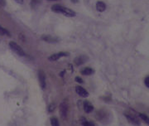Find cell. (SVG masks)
I'll return each instance as SVG.
<instances>
[{
  "mask_svg": "<svg viewBox=\"0 0 149 126\" xmlns=\"http://www.w3.org/2000/svg\"><path fill=\"white\" fill-rule=\"evenodd\" d=\"M51 10L55 13H57V14H61L66 16V17H69V18H72V17H75L76 14L75 11H73L72 9H70L68 7H63L61 5H53L51 7Z\"/></svg>",
  "mask_w": 149,
  "mask_h": 126,
  "instance_id": "cell-1",
  "label": "cell"
},
{
  "mask_svg": "<svg viewBox=\"0 0 149 126\" xmlns=\"http://www.w3.org/2000/svg\"><path fill=\"white\" fill-rule=\"evenodd\" d=\"M59 110H60V114L62 119H66L67 114H68V110H69V105L67 100H63L61 105L59 106Z\"/></svg>",
  "mask_w": 149,
  "mask_h": 126,
  "instance_id": "cell-2",
  "label": "cell"
},
{
  "mask_svg": "<svg viewBox=\"0 0 149 126\" xmlns=\"http://www.w3.org/2000/svg\"><path fill=\"white\" fill-rule=\"evenodd\" d=\"M9 47H10V48L12 49V51H13L17 55L21 56H25V52H24V51H23L21 47H20L19 45H18L16 42H9Z\"/></svg>",
  "mask_w": 149,
  "mask_h": 126,
  "instance_id": "cell-3",
  "label": "cell"
},
{
  "mask_svg": "<svg viewBox=\"0 0 149 126\" xmlns=\"http://www.w3.org/2000/svg\"><path fill=\"white\" fill-rule=\"evenodd\" d=\"M126 118L128 119V121L129 123H131L132 125H133L135 126H140L141 125V122L140 119H138L136 115L133 114H125Z\"/></svg>",
  "mask_w": 149,
  "mask_h": 126,
  "instance_id": "cell-4",
  "label": "cell"
},
{
  "mask_svg": "<svg viewBox=\"0 0 149 126\" xmlns=\"http://www.w3.org/2000/svg\"><path fill=\"white\" fill-rule=\"evenodd\" d=\"M38 80H39L40 86L42 87V89H45L46 88V75L43 70H40L38 71Z\"/></svg>",
  "mask_w": 149,
  "mask_h": 126,
  "instance_id": "cell-5",
  "label": "cell"
},
{
  "mask_svg": "<svg viewBox=\"0 0 149 126\" xmlns=\"http://www.w3.org/2000/svg\"><path fill=\"white\" fill-rule=\"evenodd\" d=\"M69 54L67 52H64V51H61V52H58V53H55L53 55H51V56H49V60L51 62H55V61H57L59 60L61 57H63V56H68Z\"/></svg>",
  "mask_w": 149,
  "mask_h": 126,
  "instance_id": "cell-6",
  "label": "cell"
},
{
  "mask_svg": "<svg viewBox=\"0 0 149 126\" xmlns=\"http://www.w3.org/2000/svg\"><path fill=\"white\" fill-rule=\"evenodd\" d=\"M76 93L78 94L79 96H80L81 97L86 98V97L89 96V93H88V91H86L85 88H83L82 86H80V85L76 86Z\"/></svg>",
  "mask_w": 149,
  "mask_h": 126,
  "instance_id": "cell-7",
  "label": "cell"
},
{
  "mask_svg": "<svg viewBox=\"0 0 149 126\" xmlns=\"http://www.w3.org/2000/svg\"><path fill=\"white\" fill-rule=\"evenodd\" d=\"M94 110V106L92 105L91 103H90L89 101H85L84 103V110L85 113L89 114V113L92 112Z\"/></svg>",
  "mask_w": 149,
  "mask_h": 126,
  "instance_id": "cell-8",
  "label": "cell"
},
{
  "mask_svg": "<svg viewBox=\"0 0 149 126\" xmlns=\"http://www.w3.org/2000/svg\"><path fill=\"white\" fill-rule=\"evenodd\" d=\"M74 62H75V64H76V66L83 65V64L86 62V60H85V56H78V57H76L75 60H74Z\"/></svg>",
  "mask_w": 149,
  "mask_h": 126,
  "instance_id": "cell-9",
  "label": "cell"
},
{
  "mask_svg": "<svg viewBox=\"0 0 149 126\" xmlns=\"http://www.w3.org/2000/svg\"><path fill=\"white\" fill-rule=\"evenodd\" d=\"M96 9H97L99 12H104V11L106 9V4H105L104 2L99 1V2H97V3H96Z\"/></svg>",
  "mask_w": 149,
  "mask_h": 126,
  "instance_id": "cell-10",
  "label": "cell"
},
{
  "mask_svg": "<svg viewBox=\"0 0 149 126\" xmlns=\"http://www.w3.org/2000/svg\"><path fill=\"white\" fill-rule=\"evenodd\" d=\"M42 38L43 41H45V42H58V40H57V38L56 37H51V36H42Z\"/></svg>",
  "mask_w": 149,
  "mask_h": 126,
  "instance_id": "cell-11",
  "label": "cell"
},
{
  "mask_svg": "<svg viewBox=\"0 0 149 126\" xmlns=\"http://www.w3.org/2000/svg\"><path fill=\"white\" fill-rule=\"evenodd\" d=\"M80 72H81L82 75H85V76H90V75L93 74L94 70L91 69V68H90V67H85V68H84L83 70H81Z\"/></svg>",
  "mask_w": 149,
  "mask_h": 126,
  "instance_id": "cell-12",
  "label": "cell"
},
{
  "mask_svg": "<svg viewBox=\"0 0 149 126\" xmlns=\"http://www.w3.org/2000/svg\"><path fill=\"white\" fill-rule=\"evenodd\" d=\"M138 116H139V118L141 119H142L147 125H149V117L148 116H147L146 114H138Z\"/></svg>",
  "mask_w": 149,
  "mask_h": 126,
  "instance_id": "cell-13",
  "label": "cell"
},
{
  "mask_svg": "<svg viewBox=\"0 0 149 126\" xmlns=\"http://www.w3.org/2000/svg\"><path fill=\"white\" fill-rule=\"evenodd\" d=\"M51 126H60V123H59L58 119L56 117L51 118Z\"/></svg>",
  "mask_w": 149,
  "mask_h": 126,
  "instance_id": "cell-14",
  "label": "cell"
},
{
  "mask_svg": "<svg viewBox=\"0 0 149 126\" xmlns=\"http://www.w3.org/2000/svg\"><path fill=\"white\" fill-rule=\"evenodd\" d=\"M0 35L10 36V33H9V32L7 31V29H5L3 27H2V26L0 25Z\"/></svg>",
  "mask_w": 149,
  "mask_h": 126,
  "instance_id": "cell-15",
  "label": "cell"
},
{
  "mask_svg": "<svg viewBox=\"0 0 149 126\" xmlns=\"http://www.w3.org/2000/svg\"><path fill=\"white\" fill-rule=\"evenodd\" d=\"M82 125L83 126H94V123L87 121L86 119H82Z\"/></svg>",
  "mask_w": 149,
  "mask_h": 126,
  "instance_id": "cell-16",
  "label": "cell"
},
{
  "mask_svg": "<svg viewBox=\"0 0 149 126\" xmlns=\"http://www.w3.org/2000/svg\"><path fill=\"white\" fill-rule=\"evenodd\" d=\"M56 108H57L56 105H55L54 103H51V104L49 105V107H48V110H49V112H53V111L55 110Z\"/></svg>",
  "mask_w": 149,
  "mask_h": 126,
  "instance_id": "cell-17",
  "label": "cell"
},
{
  "mask_svg": "<svg viewBox=\"0 0 149 126\" xmlns=\"http://www.w3.org/2000/svg\"><path fill=\"white\" fill-rule=\"evenodd\" d=\"M144 83L146 85V86L149 88V77H147L144 79Z\"/></svg>",
  "mask_w": 149,
  "mask_h": 126,
  "instance_id": "cell-18",
  "label": "cell"
},
{
  "mask_svg": "<svg viewBox=\"0 0 149 126\" xmlns=\"http://www.w3.org/2000/svg\"><path fill=\"white\" fill-rule=\"evenodd\" d=\"M76 82H79V83H83V81H82V79H81L80 77H76Z\"/></svg>",
  "mask_w": 149,
  "mask_h": 126,
  "instance_id": "cell-19",
  "label": "cell"
},
{
  "mask_svg": "<svg viewBox=\"0 0 149 126\" xmlns=\"http://www.w3.org/2000/svg\"><path fill=\"white\" fill-rule=\"evenodd\" d=\"M0 5L2 7H4L6 5V0H0Z\"/></svg>",
  "mask_w": 149,
  "mask_h": 126,
  "instance_id": "cell-20",
  "label": "cell"
},
{
  "mask_svg": "<svg viewBox=\"0 0 149 126\" xmlns=\"http://www.w3.org/2000/svg\"><path fill=\"white\" fill-rule=\"evenodd\" d=\"M18 3H20V4H22V3H23V0H15Z\"/></svg>",
  "mask_w": 149,
  "mask_h": 126,
  "instance_id": "cell-21",
  "label": "cell"
},
{
  "mask_svg": "<svg viewBox=\"0 0 149 126\" xmlns=\"http://www.w3.org/2000/svg\"><path fill=\"white\" fill-rule=\"evenodd\" d=\"M73 3H78V0H71Z\"/></svg>",
  "mask_w": 149,
  "mask_h": 126,
  "instance_id": "cell-22",
  "label": "cell"
},
{
  "mask_svg": "<svg viewBox=\"0 0 149 126\" xmlns=\"http://www.w3.org/2000/svg\"><path fill=\"white\" fill-rule=\"evenodd\" d=\"M48 1H57V0H48Z\"/></svg>",
  "mask_w": 149,
  "mask_h": 126,
  "instance_id": "cell-23",
  "label": "cell"
}]
</instances>
